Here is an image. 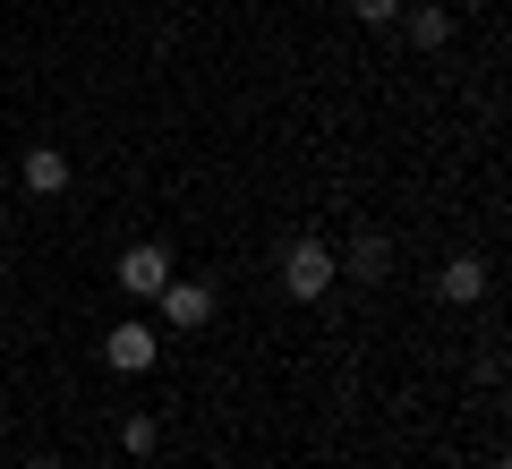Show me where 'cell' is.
Instances as JSON below:
<instances>
[{
  "mask_svg": "<svg viewBox=\"0 0 512 469\" xmlns=\"http://www.w3.org/2000/svg\"><path fill=\"white\" fill-rule=\"evenodd\" d=\"M333 248L325 239H291V248H282V290H291V299H325L333 290Z\"/></svg>",
  "mask_w": 512,
  "mask_h": 469,
  "instance_id": "obj_1",
  "label": "cell"
},
{
  "mask_svg": "<svg viewBox=\"0 0 512 469\" xmlns=\"http://www.w3.org/2000/svg\"><path fill=\"white\" fill-rule=\"evenodd\" d=\"M154 299H163V316H171L180 333H205V325H214V307H222L214 282H163Z\"/></svg>",
  "mask_w": 512,
  "mask_h": 469,
  "instance_id": "obj_2",
  "label": "cell"
},
{
  "mask_svg": "<svg viewBox=\"0 0 512 469\" xmlns=\"http://www.w3.org/2000/svg\"><path fill=\"white\" fill-rule=\"evenodd\" d=\"M163 282H171V256L154 248V239H137V248H120V290H128V299H154Z\"/></svg>",
  "mask_w": 512,
  "mask_h": 469,
  "instance_id": "obj_3",
  "label": "cell"
},
{
  "mask_svg": "<svg viewBox=\"0 0 512 469\" xmlns=\"http://www.w3.org/2000/svg\"><path fill=\"white\" fill-rule=\"evenodd\" d=\"M154 325H111V342H103V367H120V376H146L154 367Z\"/></svg>",
  "mask_w": 512,
  "mask_h": 469,
  "instance_id": "obj_4",
  "label": "cell"
},
{
  "mask_svg": "<svg viewBox=\"0 0 512 469\" xmlns=\"http://www.w3.org/2000/svg\"><path fill=\"white\" fill-rule=\"evenodd\" d=\"M436 299H444V307H470V299H487V256H453V265L436 273Z\"/></svg>",
  "mask_w": 512,
  "mask_h": 469,
  "instance_id": "obj_5",
  "label": "cell"
},
{
  "mask_svg": "<svg viewBox=\"0 0 512 469\" xmlns=\"http://www.w3.org/2000/svg\"><path fill=\"white\" fill-rule=\"evenodd\" d=\"M18 180H26V197H60V188H69V154H60V145H35L18 163Z\"/></svg>",
  "mask_w": 512,
  "mask_h": 469,
  "instance_id": "obj_6",
  "label": "cell"
},
{
  "mask_svg": "<svg viewBox=\"0 0 512 469\" xmlns=\"http://www.w3.org/2000/svg\"><path fill=\"white\" fill-rule=\"evenodd\" d=\"M333 265L359 273V282H384V265H393V239H384V231H359V239H350V256H333Z\"/></svg>",
  "mask_w": 512,
  "mask_h": 469,
  "instance_id": "obj_7",
  "label": "cell"
},
{
  "mask_svg": "<svg viewBox=\"0 0 512 469\" xmlns=\"http://www.w3.org/2000/svg\"><path fill=\"white\" fill-rule=\"evenodd\" d=\"M402 26H410V43H419V52H444V43H453V9H436V0L402 9Z\"/></svg>",
  "mask_w": 512,
  "mask_h": 469,
  "instance_id": "obj_8",
  "label": "cell"
},
{
  "mask_svg": "<svg viewBox=\"0 0 512 469\" xmlns=\"http://www.w3.org/2000/svg\"><path fill=\"white\" fill-rule=\"evenodd\" d=\"M154 444H163V418H146V410H128V418H120V452H128V461H146Z\"/></svg>",
  "mask_w": 512,
  "mask_h": 469,
  "instance_id": "obj_9",
  "label": "cell"
},
{
  "mask_svg": "<svg viewBox=\"0 0 512 469\" xmlns=\"http://www.w3.org/2000/svg\"><path fill=\"white\" fill-rule=\"evenodd\" d=\"M350 18H359V26H393V18H402V0H350Z\"/></svg>",
  "mask_w": 512,
  "mask_h": 469,
  "instance_id": "obj_10",
  "label": "cell"
},
{
  "mask_svg": "<svg viewBox=\"0 0 512 469\" xmlns=\"http://www.w3.org/2000/svg\"><path fill=\"white\" fill-rule=\"evenodd\" d=\"M26 469H60V461H26Z\"/></svg>",
  "mask_w": 512,
  "mask_h": 469,
  "instance_id": "obj_11",
  "label": "cell"
},
{
  "mask_svg": "<svg viewBox=\"0 0 512 469\" xmlns=\"http://www.w3.org/2000/svg\"><path fill=\"white\" fill-rule=\"evenodd\" d=\"M214 469H231V461H214Z\"/></svg>",
  "mask_w": 512,
  "mask_h": 469,
  "instance_id": "obj_12",
  "label": "cell"
}]
</instances>
